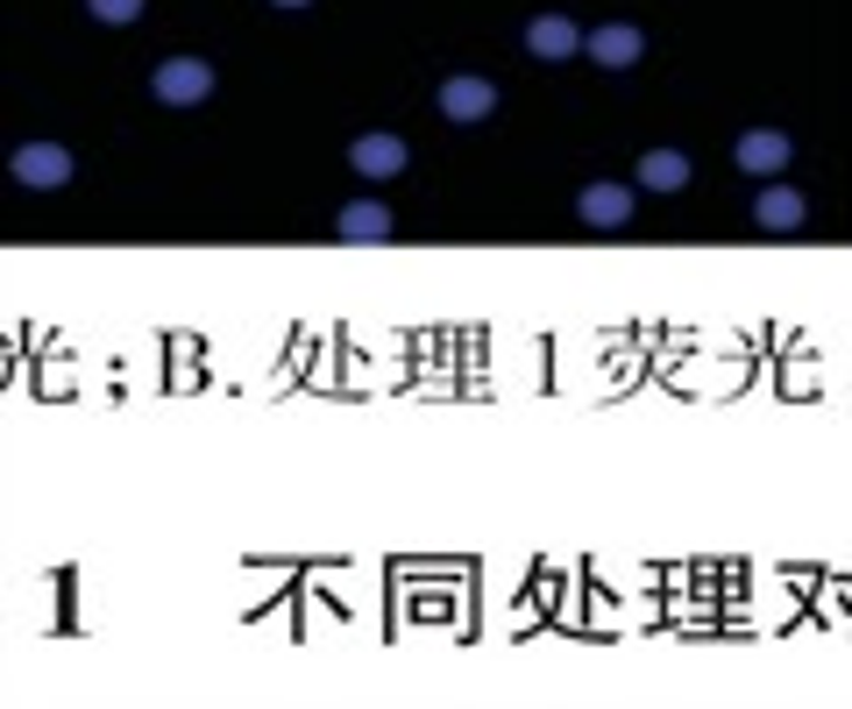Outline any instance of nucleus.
<instances>
[{
  "mask_svg": "<svg viewBox=\"0 0 852 709\" xmlns=\"http://www.w3.org/2000/svg\"><path fill=\"white\" fill-rule=\"evenodd\" d=\"M412 163V149H406V135H355V149H349V171L355 178H370V185H384V178H398Z\"/></svg>",
  "mask_w": 852,
  "mask_h": 709,
  "instance_id": "4",
  "label": "nucleus"
},
{
  "mask_svg": "<svg viewBox=\"0 0 852 709\" xmlns=\"http://www.w3.org/2000/svg\"><path fill=\"white\" fill-rule=\"evenodd\" d=\"M582 57H590V65H604V71H633L639 57H647V36H639L633 22H604V28H590Z\"/></svg>",
  "mask_w": 852,
  "mask_h": 709,
  "instance_id": "5",
  "label": "nucleus"
},
{
  "mask_svg": "<svg viewBox=\"0 0 852 709\" xmlns=\"http://www.w3.org/2000/svg\"><path fill=\"white\" fill-rule=\"evenodd\" d=\"M690 149H647V157H639V185L647 192H682L690 185Z\"/></svg>",
  "mask_w": 852,
  "mask_h": 709,
  "instance_id": "10",
  "label": "nucleus"
},
{
  "mask_svg": "<svg viewBox=\"0 0 852 709\" xmlns=\"http://www.w3.org/2000/svg\"><path fill=\"white\" fill-rule=\"evenodd\" d=\"M86 14H93V22H114V28H122V22H136V14H143V0H86Z\"/></svg>",
  "mask_w": 852,
  "mask_h": 709,
  "instance_id": "12",
  "label": "nucleus"
},
{
  "mask_svg": "<svg viewBox=\"0 0 852 709\" xmlns=\"http://www.w3.org/2000/svg\"><path fill=\"white\" fill-rule=\"evenodd\" d=\"M788 157H796V142H788L782 128H746L739 142H731V163H739V171H753V178L788 171Z\"/></svg>",
  "mask_w": 852,
  "mask_h": 709,
  "instance_id": "6",
  "label": "nucleus"
},
{
  "mask_svg": "<svg viewBox=\"0 0 852 709\" xmlns=\"http://www.w3.org/2000/svg\"><path fill=\"white\" fill-rule=\"evenodd\" d=\"M334 235L341 241H384V235H391V214H384L377 199H355V206L334 214Z\"/></svg>",
  "mask_w": 852,
  "mask_h": 709,
  "instance_id": "11",
  "label": "nucleus"
},
{
  "mask_svg": "<svg viewBox=\"0 0 852 709\" xmlns=\"http://www.w3.org/2000/svg\"><path fill=\"white\" fill-rule=\"evenodd\" d=\"M576 214L590 220V228H625V220H633V185H611V178H597V185L576 192Z\"/></svg>",
  "mask_w": 852,
  "mask_h": 709,
  "instance_id": "8",
  "label": "nucleus"
},
{
  "mask_svg": "<svg viewBox=\"0 0 852 709\" xmlns=\"http://www.w3.org/2000/svg\"><path fill=\"white\" fill-rule=\"evenodd\" d=\"M271 8H313V0H271Z\"/></svg>",
  "mask_w": 852,
  "mask_h": 709,
  "instance_id": "13",
  "label": "nucleus"
},
{
  "mask_svg": "<svg viewBox=\"0 0 852 709\" xmlns=\"http://www.w3.org/2000/svg\"><path fill=\"white\" fill-rule=\"evenodd\" d=\"M582 43H590V36H582L568 14H533V22H526V50L541 57V65H568Z\"/></svg>",
  "mask_w": 852,
  "mask_h": 709,
  "instance_id": "7",
  "label": "nucleus"
},
{
  "mask_svg": "<svg viewBox=\"0 0 852 709\" xmlns=\"http://www.w3.org/2000/svg\"><path fill=\"white\" fill-rule=\"evenodd\" d=\"M14 178H22L29 192L71 185V149L65 142H22V149H14Z\"/></svg>",
  "mask_w": 852,
  "mask_h": 709,
  "instance_id": "3",
  "label": "nucleus"
},
{
  "mask_svg": "<svg viewBox=\"0 0 852 709\" xmlns=\"http://www.w3.org/2000/svg\"><path fill=\"white\" fill-rule=\"evenodd\" d=\"M149 93H157L163 107H200V100L214 93V65H200V57H163V65L149 71Z\"/></svg>",
  "mask_w": 852,
  "mask_h": 709,
  "instance_id": "1",
  "label": "nucleus"
},
{
  "mask_svg": "<svg viewBox=\"0 0 852 709\" xmlns=\"http://www.w3.org/2000/svg\"><path fill=\"white\" fill-rule=\"evenodd\" d=\"M753 220H760L768 235H796L803 220H810V199H803L796 185H768V192L753 199Z\"/></svg>",
  "mask_w": 852,
  "mask_h": 709,
  "instance_id": "9",
  "label": "nucleus"
},
{
  "mask_svg": "<svg viewBox=\"0 0 852 709\" xmlns=\"http://www.w3.org/2000/svg\"><path fill=\"white\" fill-rule=\"evenodd\" d=\"M441 114L447 121H462V128H476V121H490L498 114V85L490 79H476V71H455V79H441Z\"/></svg>",
  "mask_w": 852,
  "mask_h": 709,
  "instance_id": "2",
  "label": "nucleus"
}]
</instances>
